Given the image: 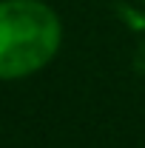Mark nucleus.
Returning <instances> with one entry per match:
<instances>
[{"label":"nucleus","mask_w":145,"mask_h":148,"mask_svg":"<svg viewBox=\"0 0 145 148\" xmlns=\"http://www.w3.org/2000/svg\"><path fill=\"white\" fill-rule=\"evenodd\" d=\"M66 40L63 17L46 0H0V83L46 71Z\"/></svg>","instance_id":"obj_1"},{"label":"nucleus","mask_w":145,"mask_h":148,"mask_svg":"<svg viewBox=\"0 0 145 148\" xmlns=\"http://www.w3.org/2000/svg\"><path fill=\"white\" fill-rule=\"evenodd\" d=\"M140 3H142V6H145V0H140Z\"/></svg>","instance_id":"obj_2"}]
</instances>
